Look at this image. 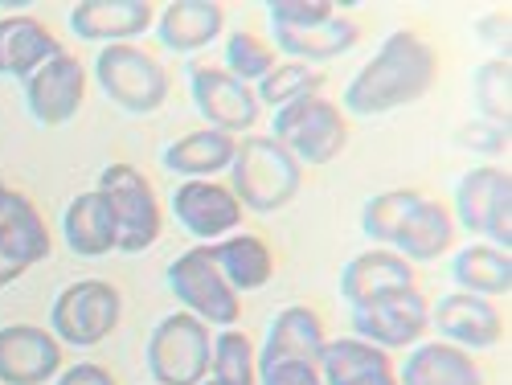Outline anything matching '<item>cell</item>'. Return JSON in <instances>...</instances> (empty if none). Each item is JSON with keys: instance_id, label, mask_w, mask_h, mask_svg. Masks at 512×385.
I'll list each match as a JSON object with an SVG mask.
<instances>
[{"instance_id": "1", "label": "cell", "mask_w": 512, "mask_h": 385, "mask_svg": "<svg viewBox=\"0 0 512 385\" xmlns=\"http://www.w3.org/2000/svg\"><path fill=\"white\" fill-rule=\"evenodd\" d=\"M435 78H439V54L414 29H394L345 87V111L357 119H377L414 107L418 99L431 95Z\"/></svg>"}, {"instance_id": "2", "label": "cell", "mask_w": 512, "mask_h": 385, "mask_svg": "<svg viewBox=\"0 0 512 385\" xmlns=\"http://www.w3.org/2000/svg\"><path fill=\"white\" fill-rule=\"evenodd\" d=\"M304 185V168L271 136H242L230 160V193L250 213H279Z\"/></svg>"}, {"instance_id": "3", "label": "cell", "mask_w": 512, "mask_h": 385, "mask_svg": "<svg viewBox=\"0 0 512 385\" xmlns=\"http://www.w3.org/2000/svg\"><path fill=\"white\" fill-rule=\"evenodd\" d=\"M271 140L283 144L300 168H324L332 164L349 144V119L332 99L324 95H308L291 107L275 111V127H271Z\"/></svg>"}, {"instance_id": "4", "label": "cell", "mask_w": 512, "mask_h": 385, "mask_svg": "<svg viewBox=\"0 0 512 385\" xmlns=\"http://www.w3.org/2000/svg\"><path fill=\"white\" fill-rule=\"evenodd\" d=\"M95 82L127 115H152L168 99V70L160 66V58H152L144 46H136V41L103 46L95 58Z\"/></svg>"}, {"instance_id": "5", "label": "cell", "mask_w": 512, "mask_h": 385, "mask_svg": "<svg viewBox=\"0 0 512 385\" xmlns=\"http://www.w3.org/2000/svg\"><path fill=\"white\" fill-rule=\"evenodd\" d=\"M123 295L107 279H78L66 291H58L50 308V332L66 349H95L119 328Z\"/></svg>"}, {"instance_id": "6", "label": "cell", "mask_w": 512, "mask_h": 385, "mask_svg": "<svg viewBox=\"0 0 512 385\" xmlns=\"http://www.w3.org/2000/svg\"><path fill=\"white\" fill-rule=\"evenodd\" d=\"M95 189L107 197V205L115 213V226H119L115 250L119 254H144L164 230V213H160L152 181L136 164H107Z\"/></svg>"}, {"instance_id": "7", "label": "cell", "mask_w": 512, "mask_h": 385, "mask_svg": "<svg viewBox=\"0 0 512 385\" xmlns=\"http://www.w3.org/2000/svg\"><path fill=\"white\" fill-rule=\"evenodd\" d=\"M213 336L189 312L164 316L148 336V373L152 385H201L209 373Z\"/></svg>"}, {"instance_id": "8", "label": "cell", "mask_w": 512, "mask_h": 385, "mask_svg": "<svg viewBox=\"0 0 512 385\" xmlns=\"http://www.w3.org/2000/svg\"><path fill=\"white\" fill-rule=\"evenodd\" d=\"M353 316V336L365 340L373 349H410L422 340V332L431 328V304L426 295L410 283V287H394V291H381L365 304L349 308Z\"/></svg>"}, {"instance_id": "9", "label": "cell", "mask_w": 512, "mask_h": 385, "mask_svg": "<svg viewBox=\"0 0 512 385\" xmlns=\"http://www.w3.org/2000/svg\"><path fill=\"white\" fill-rule=\"evenodd\" d=\"M168 291L177 295L181 312L197 316L201 324H213V328H234L238 324L242 295H234V287L222 279L218 267H213L205 246H193V250L177 254V259L168 263Z\"/></svg>"}, {"instance_id": "10", "label": "cell", "mask_w": 512, "mask_h": 385, "mask_svg": "<svg viewBox=\"0 0 512 385\" xmlns=\"http://www.w3.org/2000/svg\"><path fill=\"white\" fill-rule=\"evenodd\" d=\"M189 95L197 115L205 119V127L213 132H226V136H242L259 123V99H254V87L230 78L222 66H193L189 70Z\"/></svg>"}, {"instance_id": "11", "label": "cell", "mask_w": 512, "mask_h": 385, "mask_svg": "<svg viewBox=\"0 0 512 385\" xmlns=\"http://www.w3.org/2000/svg\"><path fill=\"white\" fill-rule=\"evenodd\" d=\"M50 230L46 218L25 193H9L5 209H0V291L13 287L25 271L50 259Z\"/></svg>"}, {"instance_id": "12", "label": "cell", "mask_w": 512, "mask_h": 385, "mask_svg": "<svg viewBox=\"0 0 512 385\" xmlns=\"http://www.w3.org/2000/svg\"><path fill=\"white\" fill-rule=\"evenodd\" d=\"M82 99H87V70L74 54H58L25 78V107L41 127L70 123Z\"/></svg>"}, {"instance_id": "13", "label": "cell", "mask_w": 512, "mask_h": 385, "mask_svg": "<svg viewBox=\"0 0 512 385\" xmlns=\"http://www.w3.org/2000/svg\"><path fill=\"white\" fill-rule=\"evenodd\" d=\"M431 324L439 328L443 345H455L463 353H488V349L500 345V336H504V320H500L492 299L467 295V291L443 295L431 308Z\"/></svg>"}, {"instance_id": "14", "label": "cell", "mask_w": 512, "mask_h": 385, "mask_svg": "<svg viewBox=\"0 0 512 385\" xmlns=\"http://www.w3.org/2000/svg\"><path fill=\"white\" fill-rule=\"evenodd\" d=\"M173 213L201 246L222 242L242 226L238 197L230 193V185H218V181H181L173 189Z\"/></svg>"}, {"instance_id": "15", "label": "cell", "mask_w": 512, "mask_h": 385, "mask_svg": "<svg viewBox=\"0 0 512 385\" xmlns=\"http://www.w3.org/2000/svg\"><path fill=\"white\" fill-rule=\"evenodd\" d=\"M62 373V345L50 328H0V385H46Z\"/></svg>"}, {"instance_id": "16", "label": "cell", "mask_w": 512, "mask_h": 385, "mask_svg": "<svg viewBox=\"0 0 512 385\" xmlns=\"http://www.w3.org/2000/svg\"><path fill=\"white\" fill-rule=\"evenodd\" d=\"M156 25V9L148 0H82L70 9V29L82 41H99V46H123L136 41Z\"/></svg>"}, {"instance_id": "17", "label": "cell", "mask_w": 512, "mask_h": 385, "mask_svg": "<svg viewBox=\"0 0 512 385\" xmlns=\"http://www.w3.org/2000/svg\"><path fill=\"white\" fill-rule=\"evenodd\" d=\"M156 37L164 50L173 54H197L209 41H218L226 29V9L213 0H173L160 17H156Z\"/></svg>"}, {"instance_id": "18", "label": "cell", "mask_w": 512, "mask_h": 385, "mask_svg": "<svg viewBox=\"0 0 512 385\" xmlns=\"http://www.w3.org/2000/svg\"><path fill=\"white\" fill-rule=\"evenodd\" d=\"M58 54H66L62 41L37 17H25V13L0 17V74L5 78H21L25 82L33 70H41Z\"/></svg>"}, {"instance_id": "19", "label": "cell", "mask_w": 512, "mask_h": 385, "mask_svg": "<svg viewBox=\"0 0 512 385\" xmlns=\"http://www.w3.org/2000/svg\"><path fill=\"white\" fill-rule=\"evenodd\" d=\"M328 345L324 336V324L312 308L304 304H291L275 316L271 332H267V345H263V357H259V369L267 365H283V361H308V365H320V353Z\"/></svg>"}, {"instance_id": "20", "label": "cell", "mask_w": 512, "mask_h": 385, "mask_svg": "<svg viewBox=\"0 0 512 385\" xmlns=\"http://www.w3.org/2000/svg\"><path fill=\"white\" fill-rule=\"evenodd\" d=\"M62 238H66V246L78 254V259H99V254H111L119 246L115 213H111V205H107V197L99 189L78 193L66 205Z\"/></svg>"}, {"instance_id": "21", "label": "cell", "mask_w": 512, "mask_h": 385, "mask_svg": "<svg viewBox=\"0 0 512 385\" xmlns=\"http://www.w3.org/2000/svg\"><path fill=\"white\" fill-rule=\"evenodd\" d=\"M238 140L226 132H213V127H201V132H189L181 140H173L160 160L173 177L181 181H213L218 173H230V160H234Z\"/></svg>"}, {"instance_id": "22", "label": "cell", "mask_w": 512, "mask_h": 385, "mask_svg": "<svg viewBox=\"0 0 512 385\" xmlns=\"http://www.w3.org/2000/svg\"><path fill=\"white\" fill-rule=\"evenodd\" d=\"M414 283V267L402 259L398 250H365L357 254V259L345 263V271H340V299H345L349 308L365 304V299L381 295V291H394V287H410Z\"/></svg>"}, {"instance_id": "23", "label": "cell", "mask_w": 512, "mask_h": 385, "mask_svg": "<svg viewBox=\"0 0 512 385\" xmlns=\"http://www.w3.org/2000/svg\"><path fill=\"white\" fill-rule=\"evenodd\" d=\"M209 259L222 271V279L234 287V295L242 291H263L275 275V254L259 234H230L222 242H209Z\"/></svg>"}, {"instance_id": "24", "label": "cell", "mask_w": 512, "mask_h": 385, "mask_svg": "<svg viewBox=\"0 0 512 385\" xmlns=\"http://www.w3.org/2000/svg\"><path fill=\"white\" fill-rule=\"evenodd\" d=\"M275 33V54H287V62H304V66H316V62H332L340 54H349L357 41H361V25L345 13H336L332 21L316 25V29H271Z\"/></svg>"}, {"instance_id": "25", "label": "cell", "mask_w": 512, "mask_h": 385, "mask_svg": "<svg viewBox=\"0 0 512 385\" xmlns=\"http://www.w3.org/2000/svg\"><path fill=\"white\" fill-rule=\"evenodd\" d=\"M451 242H455V218H451V209H447L443 201L422 197V201L410 209V218L402 222L394 250L414 267V263H435V259H443V254L451 250Z\"/></svg>"}, {"instance_id": "26", "label": "cell", "mask_w": 512, "mask_h": 385, "mask_svg": "<svg viewBox=\"0 0 512 385\" xmlns=\"http://www.w3.org/2000/svg\"><path fill=\"white\" fill-rule=\"evenodd\" d=\"M398 385H484V373L472 361V353L443 345V340H431V345L410 349L398 373Z\"/></svg>"}, {"instance_id": "27", "label": "cell", "mask_w": 512, "mask_h": 385, "mask_svg": "<svg viewBox=\"0 0 512 385\" xmlns=\"http://www.w3.org/2000/svg\"><path fill=\"white\" fill-rule=\"evenodd\" d=\"M451 275H455L459 291H467V295L496 299V295H508L512 291V259H508L504 250L488 246V242H467L455 254Z\"/></svg>"}, {"instance_id": "28", "label": "cell", "mask_w": 512, "mask_h": 385, "mask_svg": "<svg viewBox=\"0 0 512 385\" xmlns=\"http://www.w3.org/2000/svg\"><path fill=\"white\" fill-rule=\"evenodd\" d=\"M504 185H512V177H508V168H496V164H480V168H472V173H463L459 185H455V213L451 218L467 234H484L492 201Z\"/></svg>"}, {"instance_id": "29", "label": "cell", "mask_w": 512, "mask_h": 385, "mask_svg": "<svg viewBox=\"0 0 512 385\" xmlns=\"http://www.w3.org/2000/svg\"><path fill=\"white\" fill-rule=\"evenodd\" d=\"M213 385H259V357H254L250 336L238 328H222L213 336L209 373Z\"/></svg>"}, {"instance_id": "30", "label": "cell", "mask_w": 512, "mask_h": 385, "mask_svg": "<svg viewBox=\"0 0 512 385\" xmlns=\"http://www.w3.org/2000/svg\"><path fill=\"white\" fill-rule=\"evenodd\" d=\"M472 103H476L484 123L504 127L508 132V119H512V62L508 58H488V62L476 66Z\"/></svg>"}, {"instance_id": "31", "label": "cell", "mask_w": 512, "mask_h": 385, "mask_svg": "<svg viewBox=\"0 0 512 385\" xmlns=\"http://www.w3.org/2000/svg\"><path fill=\"white\" fill-rule=\"evenodd\" d=\"M422 201V193L418 189H386V193H377V197H369L365 201V209H361V230H365V238L369 242H377V246H386V250H394V242H398V230H402V222L410 218V209Z\"/></svg>"}, {"instance_id": "32", "label": "cell", "mask_w": 512, "mask_h": 385, "mask_svg": "<svg viewBox=\"0 0 512 385\" xmlns=\"http://www.w3.org/2000/svg\"><path fill=\"white\" fill-rule=\"evenodd\" d=\"M324 87V74L304 66V62H275V70L263 78V82H254V99H259V107H291V103H300L308 95H320Z\"/></svg>"}, {"instance_id": "33", "label": "cell", "mask_w": 512, "mask_h": 385, "mask_svg": "<svg viewBox=\"0 0 512 385\" xmlns=\"http://www.w3.org/2000/svg\"><path fill=\"white\" fill-rule=\"evenodd\" d=\"M279 54L267 46L263 37H254V33H230L226 37V74L246 82V87H254V82H263L271 70H275Z\"/></svg>"}, {"instance_id": "34", "label": "cell", "mask_w": 512, "mask_h": 385, "mask_svg": "<svg viewBox=\"0 0 512 385\" xmlns=\"http://www.w3.org/2000/svg\"><path fill=\"white\" fill-rule=\"evenodd\" d=\"M271 29H316L336 17L332 0H271L267 5Z\"/></svg>"}, {"instance_id": "35", "label": "cell", "mask_w": 512, "mask_h": 385, "mask_svg": "<svg viewBox=\"0 0 512 385\" xmlns=\"http://www.w3.org/2000/svg\"><path fill=\"white\" fill-rule=\"evenodd\" d=\"M455 144L472 148V152H484V156H496V152L508 148V132H504V127L484 123V119H472L467 127H459V132H455Z\"/></svg>"}, {"instance_id": "36", "label": "cell", "mask_w": 512, "mask_h": 385, "mask_svg": "<svg viewBox=\"0 0 512 385\" xmlns=\"http://www.w3.org/2000/svg\"><path fill=\"white\" fill-rule=\"evenodd\" d=\"M484 234L492 238L488 246H496V250H512V185H504L500 193H496V201H492V213H488V226H484Z\"/></svg>"}, {"instance_id": "37", "label": "cell", "mask_w": 512, "mask_h": 385, "mask_svg": "<svg viewBox=\"0 0 512 385\" xmlns=\"http://www.w3.org/2000/svg\"><path fill=\"white\" fill-rule=\"evenodd\" d=\"M259 385H324V381H320V365H308V361H283V365H267V369H259Z\"/></svg>"}, {"instance_id": "38", "label": "cell", "mask_w": 512, "mask_h": 385, "mask_svg": "<svg viewBox=\"0 0 512 385\" xmlns=\"http://www.w3.org/2000/svg\"><path fill=\"white\" fill-rule=\"evenodd\" d=\"M54 385H119V381L111 377V369H103L95 361H82V365H70Z\"/></svg>"}, {"instance_id": "39", "label": "cell", "mask_w": 512, "mask_h": 385, "mask_svg": "<svg viewBox=\"0 0 512 385\" xmlns=\"http://www.w3.org/2000/svg\"><path fill=\"white\" fill-rule=\"evenodd\" d=\"M336 385H398V373H394V365H377V369L353 373V377L336 381Z\"/></svg>"}, {"instance_id": "40", "label": "cell", "mask_w": 512, "mask_h": 385, "mask_svg": "<svg viewBox=\"0 0 512 385\" xmlns=\"http://www.w3.org/2000/svg\"><path fill=\"white\" fill-rule=\"evenodd\" d=\"M9 193H13V189H9L5 181H0V209H5V201H9Z\"/></svg>"}]
</instances>
